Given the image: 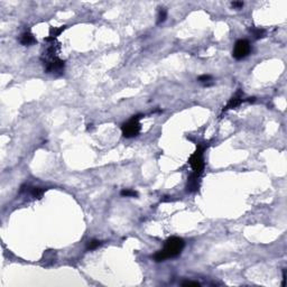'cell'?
<instances>
[{"label": "cell", "mask_w": 287, "mask_h": 287, "mask_svg": "<svg viewBox=\"0 0 287 287\" xmlns=\"http://www.w3.org/2000/svg\"><path fill=\"white\" fill-rule=\"evenodd\" d=\"M185 247V242L182 238L178 237H171L166 240L164 245V248L156 252L154 256L155 262H160L166 259L175 258L182 254L183 249Z\"/></svg>", "instance_id": "obj_1"}, {"label": "cell", "mask_w": 287, "mask_h": 287, "mask_svg": "<svg viewBox=\"0 0 287 287\" xmlns=\"http://www.w3.org/2000/svg\"><path fill=\"white\" fill-rule=\"evenodd\" d=\"M141 118H143V115H136L121 126V131H122L123 137H126V138H133V137L138 136L141 129L140 122H139V120Z\"/></svg>", "instance_id": "obj_2"}, {"label": "cell", "mask_w": 287, "mask_h": 287, "mask_svg": "<svg viewBox=\"0 0 287 287\" xmlns=\"http://www.w3.org/2000/svg\"><path fill=\"white\" fill-rule=\"evenodd\" d=\"M203 151L204 148L202 146H197L196 150L193 153L189 158V163H190L191 167L193 169V173L195 176L200 177L202 175L203 171H204V159H203Z\"/></svg>", "instance_id": "obj_3"}, {"label": "cell", "mask_w": 287, "mask_h": 287, "mask_svg": "<svg viewBox=\"0 0 287 287\" xmlns=\"http://www.w3.org/2000/svg\"><path fill=\"white\" fill-rule=\"evenodd\" d=\"M251 52V46L247 39H239L233 47L232 55L236 59H242L247 57Z\"/></svg>", "instance_id": "obj_4"}, {"label": "cell", "mask_w": 287, "mask_h": 287, "mask_svg": "<svg viewBox=\"0 0 287 287\" xmlns=\"http://www.w3.org/2000/svg\"><path fill=\"white\" fill-rule=\"evenodd\" d=\"M242 97H244V92H242L241 90L237 91L236 94L233 95V97L230 99V101L228 102V104L223 108V112H224V111L230 110V109H233V108H237L238 105H240L241 103L245 101L244 99H242Z\"/></svg>", "instance_id": "obj_5"}, {"label": "cell", "mask_w": 287, "mask_h": 287, "mask_svg": "<svg viewBox=\"0 0 287 287\" xmlns=\"http://www.w3.org/2000/svg\"><path fill=\"white\" fill-rule=\"evenodd\" d=\"M19 42H20V44L24 45V46H31V44L36 43V39L33 36V34L29 33V31H26V33L21 34L20 38H19Z\"/></svg>", "instance_id": "obj_6"}, {"label": "cell", "mask_w": 287, "mask_h": 287, "mask_svg": "<svg viewBox=\"0 0 287 287\" xmlns=\"http://www.w3.org/2000/svg\"><path fill=\"white\" fill-rule=\"evenodd\" d=\"M29 193H31V196L35 197V199H41L42 195L44 194V190L41 189V187H31Z\"/></svg>", "instance_id": "obj_7"}, {"label": "cell", "mask_w": 287, "mask_h": 287, "mask_svg": "<svg viewBox=\"0 0 287 287\" xmlns=\"http://www.w3.org/2000/svg\"><path fill=\"white\" fill-rule=\"evenodd\" d=\"M158 19H157V24H161L164 23L166 20L167 18V10L165 8H159V11H158Z\"/></svg>", "instance_id": "obj_8"}, {"label": "cell", "mask_w": 287, "mask_h": 287, "mask_svg": "<svg viewBox=\"0 0 287 287\" xmlns=\"http://www.w3.org/2000/svg\"><path fill=\"white\" fill-rule=\"evenodd\" d=\"M66 28V26H61V27H59V28H55V27H52L51 29H49V33H51V35H49V37H53V38H56L57 36L59 35V34L62 33V31H64V29Z\"/></svg>", "instance_id": "obj_9"}, {"label": "cell", "mask_w": 287, "mask_h": 287, "mask_svg": "<svg viewBox=\"0 0 287 287\" xmlns=\"http://www.w3.org/2000/svg\"><path fill=\"white\" fill-rule=\"evenodd\" d=\"M101 245H102V242L99 240H97V239H93V240L89 241L87 242V250H94V249H97L98 247H100Z\"/></svg>", "instance_id": "obj_10"}, {"label": "cell", "mask_w": 287, "mask_h": 287, "mask_svg": "<svg viewBox=\"0 0 287 287\" xmlns=\"http://www.w3.org/2000/svg\"><path fill=\"white\" fill-rule=\"evenodd\" d=\"M122 196H126V197H137L138 196V193L136 192V191L133 190H130V189H126V190H122L120 193Z\"/></svg>", "instance_id": "obj_11"}, {"label": "cell", "mask_w": 287, "mask_h": 287, "mask_svg": "<svg viewBox=\"0 0 287 287\" xmlns=\"http://www.w3.org/2000/svg\"><path fill=\"white\" fill-rule=\"evenodd\" d=\"M250 31L252 34H254L255 38L256 39H259V38H262L265 36V31L264 29H260V28H251Z\"/></svg>", "instance_id": "obj_12"}, {"label": "cell", "mask_w": 287, "mask_h": 287, "mask_svg": "<svg viewBox=\"0 0 287 287\" xmlns=\"http://www.w3.org/2000/svg\"><path fill=\"white\" fill-rule=\"evenodd\" d=\"M197 80H199V82L204 83V84L206 85V83L210 82V81H212V76L209 75V74H203V75H201V76H199V79Z\"/></svg>", "instance_id": "obj_13"}, {"label": "cell", "mask_w": 287, "mask_h": 287, "mask_svg": "<svg viewBox=\"0 0 287 287\" xmlns=\"http://www.w3.org/2000/svg\"><path fill=\"white\" fill-rule=\"evenodd\" d=\"M182 286H194V287H200L201 284L197 282H191V280H187V282H183Z\"/></svg>", "instance_id": "obj_14"}, {"label": "cell", "mask_w": 287, "mask_h": 287, "mask_svg": "<svg viewBox=\"0 0 287 287\" xmlns=\"http://www.w3.org/2000/svg\"><path fill=\"white\" fill-rule=\"evenodd\" d=\"M231 6H232L234 9H241V8L244 7V3H242V1H233V3H231Z\"/></svg>", "instance_id": "obj_15"}]
</instances>
